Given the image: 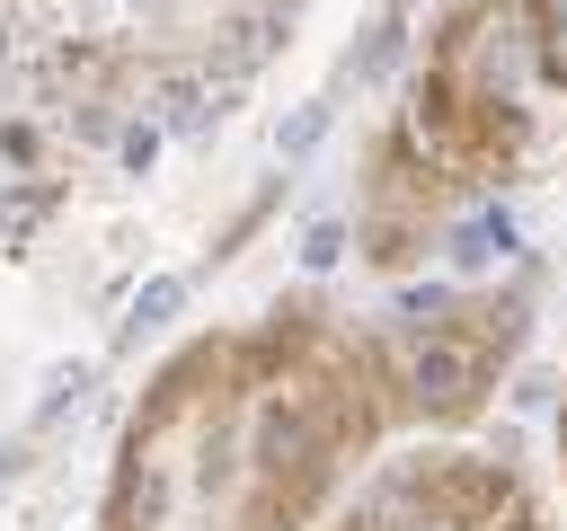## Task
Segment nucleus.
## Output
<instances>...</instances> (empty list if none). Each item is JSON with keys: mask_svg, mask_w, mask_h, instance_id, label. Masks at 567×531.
I'll return each instance as SVG.
<instances>
[{"mask_svg": "<svg viewBox=\"0 0 567 531\" xmlns=\"http://www.w3.org/2000/svg\"><path fill=\"white\" fill-rule=\"evenodd\" d=\"M505 345V301H310L213 327L142 389L97 531H310L372 451L461 425Z\"/></svg>", "mask_w": 567, "mask_h": 531, "instance_id": "f257e3e1", "label": "nucleus"}, {"mask_svg": "<svg viewBox=\"0 0 567 531\" xmlns=\"http://www.w3.org/2000/svg\"><path fill=\"white\" fill-rule=\"evenodd\" d=\"M558 124H567V0H434L408 115L390 124V150L363 195L372 266H399L443 204L540 159Z\"/></svg>", "mask_w": 567, "mask_h": 531, "instance_id": "f03ea898", "label": "nucleus"}, {"mask_svg": "<svg viewBox=\"0 0 567 531\" xmlns=\"http://www.w3.org/2000/svg\"><path fill=\"white\" fill-rule=\"evenodd\" d=\"M337 531H558L514 460H487L443 434H408L372 460L337 513Z\"/></svg>", "mask_w": 567, "mask_h": 531, "instance_id": "7ed1b4c3", "label": "nucleus"}, {"mask_svg": "<svg viewBox=\"0 0 567 531\" xmlns=\"http://www.w3.org/2000/svg\"><path fill=\"white\" fill-rule=\"evenodd\" d=\"M558 460H567V398H558Z\"/></svg>", "mask_w": 567, "mask_h": 531, "instance_id": "20e7f679", "label": "nucleus"}]
</instances>
